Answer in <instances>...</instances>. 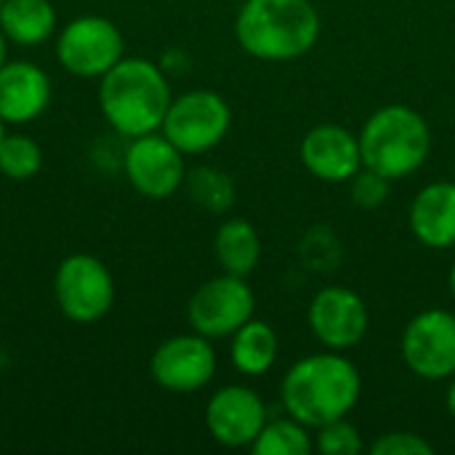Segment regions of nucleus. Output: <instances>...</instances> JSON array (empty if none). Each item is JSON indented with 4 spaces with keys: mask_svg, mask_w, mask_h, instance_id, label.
Here are the masks:
<instances>
[{
    "mask_svg": "<svg viewBox=\"0 0 455 455\" xmlns=\"http://www.w3.org/2000/svg\"><path fill=\"white\" fill-rule=\"evenodd\" d=\"M363 392L357 365L344 352H320L293 363L283 379L280 400L291 419L309 429H320L336 419H347Z\"/></svg>",
    "mask_w": 455,
    "mask_h": 455,
    "instance_id": "nucleus-1",
    "label": "nucleus"
},
{
    "mask_svg": "<svg viewBox=\"0 0 455 455\" xmlns=\"http://www.w3.org/2000/svg\"><path fill=\"white\" fill-rule=\"evenodd\" d=\"M173 101L168 72L141 56H123L99 77V109L123 139L160 131Z\"/></svg>",
    "mask_w": 455,
    "mask_h": 455,
    "instance_id": "nucleus-2",
    "label": "nucleus"
},
{
    "mask_svg": "<svg viewBox=\"0 0 455 455\" xmlns=\"http://www.w3.org/2000/svg\"><path fill=\"white\" fill-rule=\"evenodd\" d=\"M320 13L312 0H243L235 19L240 48L261 61H293L320 40Z\"/></svg>",
    "mask_w": 455,
    "mask_h": 455,
    "instance_id": "nucleus-3",
    "label": "nucleus"
},
{
    "mask_svg": "<svg viewBox=\"0 0 455 455\" xmlns=\"http://www.w3.org/2000/svg\"><path fill=\"white\" fill-rule=\"evenodd\" d=\"M357 136L363 165L379 171L389 181L408 179L432 155V128L424 115L408 104L376 109Z\"/></svg>",
    "mask_w": 455,
    "mask_h": 455,
    "instance_id": "nucleus-4",
    "label": "nucleus"
},
{
    "mask_svg": "<svg viewBox=\"0 0 455 455\" xmlns=\"http://www.w3.org/2000/svg\"><path fill=\"white\" fill-rule=\"evenodd\" d=\"M53 299L69 323H99L115 307V277L99 256L72 253L53 272Z\"/></svg>",
    "mask_w": 455,
    "mask_h": 455,
    "instance_id": "nucleus-5",
    "label": "nucleus"
},
{
    "mask_svg": "<svg viewBox=\"0 0 455 455\" xmlns=\"http://www.w3.org/2000/svg\"><path fill=\"white\" fill-rule=\"evenodd\" d=\"M125 56V37L120 27L96 13L75 16L59 29L56 61L64 72L83 80H99Z\"/></svg>",
    "mask_w": 455,
    "mask_h": 455,
    "instance_id": "nucleus-6",
    "label": "nucleus"
},
{
    "mask_svg": "<svg viewBox=\"0 0 455 455\" xmlns=\"http://www.w3.org/2000/svg\"><path fill=\"white\" fill-rule=\"evenodd\" d=\"M232 125V109L221 93L208 88H195L176 96L165 112L160 133L179 147L187 157L205 155L224 141Z\"/></svg>",
    "mask_w": 455,
    "mask_h": 455,
    "instance_id": "nucleus-7",
    "label": "nucleus"
},
{
    "mask_svg": "<svg viewBox=\"0 0 455 455\" xmlns=\"http://www.w3.org/2000/svg\"><path fill=\"white\" fill-rule=\"evenodd\" d=\"M256 312V296L245 277L237 275H219L203 283L189 304H187V320L189 328L205 339H232L237 328H243Z\"/></svg>",
    "mask_w": 455,
    "mask_h": 455,
    "instance_id": "nucleus-8",
    "label": "nucleus"
},
{
    "mask_svg": "<svg viewBox=\"0 0 455 455\" xmlns=\"http://www.w3.org/2000/svg\"><path fill=\"white\" fill-rule=\"evenodd\" d=\"M403 363L424 381H448L455 376V315L448 309H424L403 331Z\"/></svg>",
    "mask_w": 455,
    "mask_h": 455,
    "instance_id": "nucleus-9",
    "label": "nucleus"
},
{
    "mask_svg": "<svg viewBox=\"0 0 455 455\" xmlns=\"http://www.w3.org/2000/svg\"><path fill=\"white\" fill-rule=\"evenodd\" d=\"M184 152L173 147L160 131L128 139L123 149V171L128 184L147 200H168L184 187Z\"/></svg>",
    "mask_w": 455,
    "mask_h": 455,
    "instance_id": "nucleus-10",
    "label": "nucleus"
},
{
    "mask_svg": "<svg viewBox=\"0 0 455 455\" xmlns=\"http://www.w3.org/2000/svg\"><path fill=\"white\" fill-rule=\"evenodd\" d=\"M155 384L173 395H192L205 389L216 376V349L200 333H181L165 339L149 360Z\"/></svg>",
    "mask_w": 455,
    "mask_h": 455,
    "instance_id": "nucleus-11",
    "label": "nucleus"
},
{
    "mask_svg": "<svg viewBox=\"0 0 455 455\" xmlns=\"http://www.w3.org/2000/svg\"><path fill=\"white\" fill-rule=\"evenodd\" d=\"M309 328L325 349L347 352L365 339L371 312L360 293L344 285H328L309 304Z\"/></svg>",
    "mask_w": 455,
    "mask_h": 455,
    "instance_id": "nucleus-12",
    "label": "nucleus"
},
{
    "mask_svg": "<svg viewBox=\"0 0 455 455\" xmlns=\"http://www.w3.org/2000/svg\"><path fill=\"white\" fill-rule=\"evenodd\" d=\"M267 421V405L251 387H221L205 405V429L224 448H251Z\"/></svg>",
    "mask_w": 455,
    "mask_h": 455,
    "instance_id": "nucleus-13",
    "label": "nucleus"
},
{
    "mask_svg": "<svg viewBox=\"0 0 455 455\" xmlns=\"http://www.w3.org/2000/svg\"><path fill=\"white\" fill-rule=\"evenodd\" d=\"M299 157L315 179L328 184H344L363 168L360 136L336 123L315 125L301 139Z\"/></svg>",
    "mask_w": 455,
    "mask_h": 455,
    "instance_id": "nucleus-14",
    "label": "nucleus"
},
{
    "mask_svg": "<svg viewBox=\"0 0 455 455\" xmlns=\"http://www.w3.org/2000/svg\"><path fill=\"white\" fill-rule=\"evenodd\" d=\"M48 72L27 59L5 61L0 67V120L5 125L35 123L51 104Z\"/></svg>",
    "mask_w": 455,
    "mask_h": 455,
    "instance_id": "nucleus-15",
    "label": "nucleus"
},
{
    "mask_svg": "<svg viewBox=\"0 0 455 455\" xmlns=\"http://www.w3.org/2000/svg\"><path fill=\"white\" fill-rule=\"evenodd\" d=\"M413 237L435 251L455 245V181H432L411 203Z\"/></svg>",
    "mask_w": 455,
    "mask_h": 455,
    "instance_id": "nucleus-16",
    "label": "nucleus"
},
{
    "mask_svg": "<svg viewBox=\"0 0 455 455\" xmlns=\"http://www.w3.org/2000/svg\"><path fill=\"white\" fill-rule=\"evenodd\" d=\"M59 29V16L51 0H3L0 32L16 45H40Z\"/></svg>",
    "mask_w": 455,
    "mask_h": 455,
    "instance_id": "nucleus-17",
    "label": "nucleus"
},
{
    "mask_svg": "<svg viewBox=\"0 0 455 455\" xmlns=\"http://www.w3.org/2000/svg\"><path fill=\"white\" fill-rule=\"evenodd\" d=\"M277 333L269 323L264 320H248L243 328L232 333V347H229V360L237 373L243 376H264L272 371L277 363Z\"/></svg>",
    "mask_w": 455,
    "mask_h": 455,
    "instance_id": "nucleus-18",
    "label": "nucleus"
},
{
    "mask_svg": "<svg viewBox=\"0 0 455 455\" xmlns=\"http://www.w3.org/2000/svg\"><path fill=\"white\" fill-rule=\"evenodd\" d=\"M261 237L256 227L245 219H229L216 229L213 253L224 272L248 277L261 261Z\"/></svg>",
    "mask_w": 455,
    "mask_h": 455,
    "instance_id": "nucleus-19",
    "label": "nucleus"
},
{
    "mask_svg": "<svg viewBox=\"0 0 455 455\" xmlns=\"http://www.w3.org/2000/svg\"><path fill=\"white\" fill-rule=\"evenodd\" d=\"M184 187L192 197L195 205H200L203 211L211 213H224L235 205V181L229 173L213 168V165H197L192 171H187Z\"/></svg>",
    "mask_w": 455,
    "mask_h": 455,
    "instance_id": "nucleus-20",
    "label": "nucleus"
},
{
    "mask_svg": "<svg viewBox=\"0 0 455 455\" xmlns=\"http://www.w3.org/2000/svg\"><path fill=\"white\" fill-rule=\"evenodd\" d=\"M312 448L315 440L309 435V427H304L291 416L267 421L251 445L253 455H309Z\"/></svg>",
    "mask_w": 455,
    "mask_h": 455,
    "instance_id": "nucleus-21",
    "label": "nucleus"
},
{
    "mask_svg": "<svg viewBox=\"0 0 455 455\" xmlns=\"http://www.w3.org/2000/svg\"><path fill=\"white\" fill-rule=\"evenodd\" d=\"M43 168V149L32 136L5 133L0 141V173L11 181H29Z\"/></svg>",
    "mask_w": 455,
    "mask_h": 455,
    "instance_id": "nucleus-22",
    "label": "nucleus"
},
{
    "mask_svg": "<svg viewBox=\"0 0 455 455\" xmlns=\"http://www.w3.org/2000/svg\"><path fill=\"white\" fill-rule=\"evenodd\" d=\"M315 451L323 455H357L363 453V435L347 419H336L315 429Z\"/></svg>",
    "mask_w": 455,
    "mask_h": 455,
    "instance_id": "nucleus-23",
    "label": "nucleus"
},
{
    "mask_svg": "<svg viewBox=\"0 0 455 455\" xmlns=\"http://www.w3.org/2000/svg\"><path fill=\"white\" fill-rule=\"evenodd\" d=\"M389 187L392 181L387 176H381L379 171L371 168H360L352 179H349V189H352V200L357 208L363 211H376L387 203L389 197Z\"/></svg>",
    "mask_w": 455,
    "mask_h": 455,
    "instance_id": "nucleus-24",
    "label": "nucleus"
},
{
    "mask_svg": "<svg viewBox=\"0 0 455 455\" xmlns=\"http://www.w3.org/2000/svg\"><path fill=\"white\" fill-rule=\"evenodd\" d=\"M373 455H432L435 445L429 440H424L421 435L413 432H389L381 435L373 445H371Z\"/></svg>",
    "mask_w": 455,
    "mask_h": 455,
    "instance_id": "nucleus-25",
    "label": "nucleus"
},
{
    "mask_svg": "<svg viewBox=\"0 0 455 455\" xmlns=\"http://www.w3.org/2000/svg\"><path fill=\"white\" fill-rule=\"evenodd\" d=\"M445 408H448V413L455 419V376L451 379V387L445 392Z\"/></svg>",
    "mask_w": 455,
    "mask_h": 455,
    "instance_id": "nucleus-26",
    "label": "nucleus"
},
{
    "mask_svg": "<svg viewBox=\"0 0 455 455\" xmlns=\"http://www.w3.org/2000/svg\"><path fill=\"white\" fill-rule=\"evenodd\" d=\"M5 61H8V37L0 32V67H3Z\"/></svg>",
    "mask_w": 455,
    "mask_h": 455,
    "instance_id": "nucleus-27",
    "label": "nucleus"
},
{
    "mask_svg": "<svg viewBox=\"0 0 455 455\" xmlns=\"http://www.w3.org/2000/svg\"><path fill=\"white\" fill-rule=\"evenodd\" d=\"M448 285H451V293H453V299H455V264H453V269H451V277H448Z\"/></svg>",
    "mask_w": 455,
    "mask_h": 455,
    "instance_id": "nucleus-28",
    "label": "nucleus"
},
{
    "mask_svg": "<svg viewBox=\"0 0 455 455\" xmlns=\"http://www.w3.org/2000/svg\"><path fill=\"white\" fill-rule=\"evenodd\" d=\"M3 136H5V123L0 120V141H3Z\"/></svg>",
    "mask_w": 455,
    "mask_h": 455,
    "instance_id": "nucleus-29",
    "label": "nucleus"
},
{
    "mask_svg": "<svg viewBox=\"0 0 455 455\" xmlns=\"http://www.w3.org/2000/svg\"><path fill=\"white\" fill-rule=\"evenodd\" d=\"M0 5H3V0H0Z\"/></svg>",
    "mask_w": 455,
    "mask_h": 455,
    "instance_id": "nucleus-30",
    "label": "nucleus"
}]
</instances>
